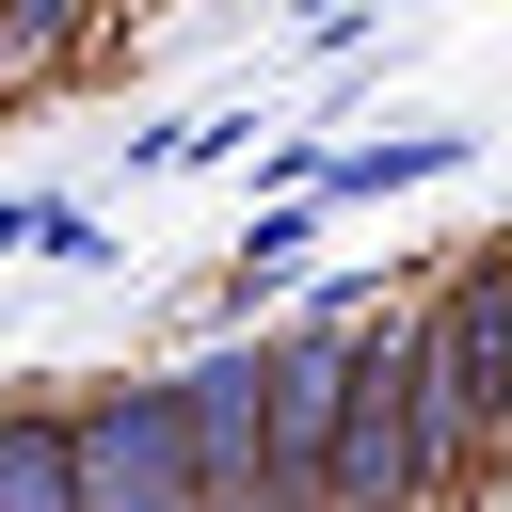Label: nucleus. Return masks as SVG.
<instances>
[{
	"label": "nucleus",
	"instance_id": "nucleus-1",
	"mask_svg": "<svg viewBox=\"0 0 512 512\" xmlns=\"http://www.w3.org/2000/svg\"><path fill=\"white\" fill-rule=\"evenodd\" d=\"M416 320V416H432V496L496 480L512 464V240H480Z\"/></svg>",
	"mask_w": 512,
	"mask_h": 512
},
{
	"label": "nucleus",
	"instance_id": "nucleus-2",
	"mask_svg": "<svg viewBox=\"0 0 512 512\" xmlns=\"http://www.w3.org/2000/svg\"><path fill=\"white\" fill-rule=\"evenodd\" d=\"M320 512H448V496H432V416H416V320H368V336H352Z\"/></svg>",
	"mask_w": 512,
	"mask_h": 512
},
{
	"label": "nucleus",
	"instance_id": "nucleus-3",
	"mask_svg": "<svg viewBox=\"0 0 512 512\" xmlns=\"http://www.w3.org/2000/svg\"><path fill=\"white\" fill-rule=\"evenodd\" d=\"M64 496H80V512H208V496H192V448H176L160 368H112V384H80V400H64Z\"/></svg>",
	"mask_w": 512,
	"mask_h": 512
},
{
	"label": "nucleus",
	"instance_id": "nucleus-4",
	"mask_svg": "<svg viewBox=\"0 0 512 512\" xmlns=\"http://www.w3.org/2000/svg\"><path fill=\"white\" fill-rule=\"evenodd\" d=\"M160 400H176L192 496H208V512H272V352H256V336H208V352L160 368Z\"/></svg>",
	"mask_w": 512,
	"mask_h": 512
},
{
	"label": "nucleus",
	"instance_id": "nucleus-5",
	"mask_svg": "<svg viewBox=\"0 0 512 512\" xmlns=\"http://www.w3.org/2000/svg\"><path fill=\"white\" fill-rule=\"evenodd\" d=\"M304 256H320V208H240V240H224V272H208V320L224 336H272V304L304 288Z\"/></svg>",
	"mask_w": 512,
	"mask_h": 512
},
{
	"label": "nucleus",
	"instance_id": "nucleus-6",
	"mask_svg": "<svg viewBox=\"0 0 512 512\" xmlns=\"http://www.w3.org/2000/svg\"><path fill=\"white\" fill-rule=\"evenodd\" d=\"M464 176V128H384V144H320V208H384V192H432Z\"/></svg>",
	"mask_w": 512,
	"mask_h": 512
},
{
	"label": "nucleus",
	"instance_id": "nucleus-7",
	"mask_svg": "<svg viewBox=\"0 0 512 512\" xmlns=\"http://www.w3.org/2000/svg\"><path fill=\"white\" fill-rule=\"evenodd\" d=\"M0 512H80L64 496V400H0Z\"/></svg>",
	"mask_w": 512,
	"mask_h": 512
},
{
	"label": "nucleus",
	"instance_id": "nucleus-8",
	"mask_svg": "<svg viewBox=\"0 0 512 512\" xmlns=\"http://www.w3.org/2000/svg\"><path fill=\"white\" fill-rule=\"evenodd\" d=\"M240 144H272L240 96L224 112H176V128H128V176H208V160H240Z\"/></svg>",
	"mask_w": 512,
	"mask_h": 512
},
{
	"label": "nucleus",
	"instance_id": "nucleus-9",
	"mask_svg": "<svg viewBox=\"0 0 512 512\" xmlns=\"http://www.w3.org/2000/svg\"><path fill=\"white\" fill-rule=\"evenodd\" d=\"M96 48V16H0V96H32V80H64Z\"/></svg>",
	"mask_w": 512,
	"mask_h": 512
},
{
	"label": "nucleus",
	"instance_id": "nucleus-10",
	"mask_svg": "<svg viewBox=\"0 0 512 512\" xmlns=\"http://www.w3.org/2000/svg\"><path fill=\"white\" fill-rule=\"evenodd\" d=\"M48 208L64 192H0V256H48Z\"/></svg>",
	"mask_w": 512,
	"mask_h": 512
}]
</instances>
